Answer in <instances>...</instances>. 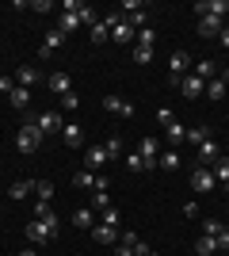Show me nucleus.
I'll use <instances>...</instances> for the list:
<instances>
[{
  "mask_svg": "<svg viewBox=\"0 0 229 256\" xmlns=\"http://www.w3.org/2000/svg\"><path fill=\"white\" fill-rule=\"evenodd\" d=\"M115 237H119V226H103V222L92 226V241L96 245H115Z\"/></svg>",
  "mask_w": 229,
  "mask_h": 256,
  "instance_id": "obj_12",
  "label": "nucleus"
},
{
  "mask_svg": "<svg viewBox=\"0 0 229 256\" xmlns=\"http://www.w3.org/2000/svg\"><path fill=\"white\" fill-rule=\"evenodd\" d=\"M73 184H76V188H88V192H92V188H96V172H76V176H73Z\"/></svg>",
  "mask_w": 229,
  "mask_h": 256,
  "instance_id": "obj_34",
  "label": "nucleus"
},
{
  "mask_svg": "<svg viewBox=\"0 0 229 256\" xmlns=\"http://www.w3.org/2000/svg\"><path fill=\"white\" fill-rule=\"evenodd\" d=\"M46 84H50V92H54V96H69V92H73V80H69V73H54Z\"/></svg>",
  "mask_w": 229,
  "mask_h": 256,
  "instance_id": "obj_16",
  "label": "nucleus"
},
{
  "mask_svg": "<svg viewBox=\"0 0 229 256\" xmlns=\"http://www.w3.org/2000/svg\"><path fill=\"white\" fill-rule=\"evenodd\" d=\"M226 92H229V84H222L218 76H214V80H207V96H210V100H226Z\"/></svg>",
  "mask_w": 229,
  "mask_h": 256,
  "instance_id": "obj_30",
  "label": "nucleus"
},
{
  "mask_svg": "<svg viewBox=\"0 0 229 256\" xmlns=\"http://www.w3.org/2000/svg\"><path fill=\"white\" fill-rule=\"evenodd\" d=\"M103 23H107V31H111V38H115V46H126V42L134 38V27L122 20V12H107V16H103Z\"/></svg>",
  "mask_w": 229,
  "mask_h": 256,
  "instance_id": "obj_1",
  "label": "nucleus"
},
{
  "mask_svg": "<svg viewBox=\"0 0 229 256\" xmlns=\"http://www.w3.org/2000/svg\"><path fill=\"white\" fill-rule=\"evenodd\" d=\"M61 138H65V146H69V150H80V146H84V130L76 126V122H65Z\"/></svg>",
  "mask_w": 229,
  "mask_h": 256,
  "instance_id": "obj_17",
  "label": "nucleus"
},
{
  "mask_svg": "<svg viewBox=\"0 0 229 256\" xmlns=\"http://www.w3.org/2000/svg\"><path fill=\"white\" fill-rule=\"evenodd\" d=\"M195 12H199V20H203V16L226 20V16H229V0H199V4H195Z\"/></svg>",
  "mask_w": 229,
  "mask_h": 256,
  "instance_id": "obj_5",
  "label": "nucleus"
},
{
  "mask_svg": "<svg viewBox=\"0 0 229 256\" xmlns=\"http://www.w3.org/2000/svg\"><path fill=\"white\" fill-rule=\"evenodd\" d=\"M191 69H195V76H199V80H214L222 65H218V62H210V58H203V62H195Z\"/></svg>",
  "mask_w": 229,
  "mask_h": 256,
  "instance_id": "obj_19",
  "label": "nucleus"
},
{
  "mask_svg": "<svg viewBox=\"0 0 229 256\" xmlns=\"http://www.w3.org/2000/svg\"><path fill=\"white\" fill-rule=\"evenodd\" d=\"M134 153H138L142 160H157V157H161V142H157V134H142V142H138V150H134Z\"/></svg>",
  "mask_w": 229,
  "mask_h": 256,
  "instance_id": "obj_8",
  "label": "nucleus"
},
{
  "mask_svg": "<svg viewBox=\"0 0 229 256\" xmlns=\"http://www.w3.org/2000/svg\"><path fill=\"white\" fill-rule=\"evenodd\" d=\"M207 138H210V130H207V126H191V130H187V142H191L195 150H199V146H203Z\"/></svg>",
  "mask_w": 229,
  "mask_h": 256,
  "instance_id": "obj_31",
  "label": "nucleus"
},
{
  "mask_svg": "<svg viewBox=\"0 0 229 256\" xmlns=\"http://www.w3.org/2000/svg\"><path fill=\"white\" fill-rule=\"evenodd\" d=\"M107 38H111L107 23H103V20H96V23H92V42H96V46H103V42H107Z\"/></svg>",
  "mask_w": 229,
  "mask_h": 256,
  "instance_id": "obj_29",
  "label": "nucleus"
},
{
  "mask_svg": "<svg viewBox=\"0 0 229 256\" xmlns=\"http://www.w3.org/2000/svg\"><path fill=\"white\" fill-rule=\"evenodd\" d=\"M34 126L42 130V134H61V130H65V118L57 115V111H42V115L34 118Z\"/></svg>",
  "mask_w": 229,
  "mask_h": 256,
  "instance_id": "obj_6",
  "label": "nucleus"
},
{
  "mask_svg": "<svg viewBox=\"0 0 229 256\" xmlns=\"http://www.w3.org/2000/svg\"><path fill=\"white\" fill-rule=\"evenodd\" d=\"M23 237H27L31 245H42V241H54V237H57V230H50V226H46L42 218H31V222L23 226Z\"/></svg>",
  "mask_w": 229,
  "mask_h": 256,
  "instance_id": "obj_3",
  "label": "nucleus"
},
{
  "mask_svg": "<svg viewBox=\"0 0 229 256\" xmlns=\"http://www.w3.org/2000/svg\"><path fill=\"white\" fill-rule=\"evenodd\" d=\"M80 107V100H76V92H69V96H61V111H76Z\"/></svg>",
  "mask_w": 229,
  "mask_h": 256,
  "instance_id": "obj_42",
  "label": "nucleus"
},
{
  "mask_svg": "<svg viewBox=\"0 0 229 256\" xmlns=\"http://www.w3.org/2000/svg\"><path fill=\"white\" fill-rule=\"evenodd\" d=\"M84 160H88V172H99L111 157H107V150H103V146H92V150L84 153Z\"/></svg>",
  "mask_w": 229,
  "mask_h": 256,
  "instance_id": "obj_15",
  "label": "nucleus"
},
{
  "mask_svg": "<svg viewBox=\"0 0 229 256\" xmlns=\"http://www.w3.org/2000/svg\"><path fill=\"white\" fill-rule=\"evenodd\" d=\"M103 150H107V157H111V160L122 157V138H107V142H103Z\"/></svg>",
  "mask_w": 229,
  "mask_h": 256,
  "instance_id": "obj_36",
  "label": "nucleus"
},
{
  "mask_svg": "<svg viewBox=\"0 0 229 256\" xmlns=\"http://www.w3.org/2000/svg\"><path fill=\"white\" fill-rule=\"evenodd\" d=\"M218 80H222V84H229V69H218Z\"/></svg>",
  "mask_w": 229,
  "mask_h": 256,
  "instance_id": "obj_51",
  "label": "nucleus"
},
{
  "mask_svg": "<svg viewBox=\"0 0 229 256\" xmlns=\"http://www.w3.org/2000/svg\"><path fill=\"white\" fill-rule=\"evenodd\" d=\"M218 42H222V46H226V50H229V27H222V34H218Z\"/></svg>",
  "mask_w": 229,
  "mask_h": 256,
  "instance_id": "obj_49",
  "label": "nucleus"
},
{
  "mask_svg": "<svg viewBox=\"0 0 229 256\" xmlns=\"http://www.w3.org/2000/svg\"><path fill=\"white\" fill-rule=\"evenodd\" d=\"M180 92H184L187 100H199L203 92H207V80H199L195 73H187V76H180Z\"/></svg>",
  "mask_w": 229,
  "mask_h": 256,
  "instance_id": "obj_9",
  "label": "nucleus"
},
{
  "mask_svg": "<svg viewBox=\"0 0 229 256\" xmlns=\"http://www.w3.org/2000/svg\"><path fill=\"white\" fill-rule=\"evenodd\" d=\"M214 184H218V180H214V172H210L207 164H199V168L191 172V192H195V195H210V192H214Z\"/></svg>",
  "mask_w": 229,
  "mask_h": 256,
  "instance_id": "obj_4",
  "label": "nucleus"
},
{
  "mask_svg": "<svg viewBox=\"0 0 229 256\" xmlns=\"http://www.w3.org/2000/svg\"><path fill=\"white\" fill-rule=\"evenodd\" d=\"M103 214V226H119V206H107V210H99Z\"/></svg>",
  "mask_w": 229,
  "mask_h": 256,
  "instance_id": "obj_39",
  "label": "nucleus"
},
{
  "mask_svg": "<svg viewBox=\"0 0 229 256\" xmlns=\"http://www.w3.org/2000/svg\"><path fill=\"white\" fill-rule=\"evenodd\" d=\"M222 27H226V20H214V16H203V20H199V34H203V38H218Z\"/></svg>",
  "mask_w": 229,
  "mask_h": 256,
  "instance_id": "obj_14",
  "label": "nucleus"
},
{
  "mask_svg": "<svg viewBox=\"0 0 229 256\" xmlns=\"http://www.w3.org/2000/svg\"><path fill=\"white\" fill-rule=\"evenodd\" d=\"M103 111H107V115L134 118V104H126V100H119V96H107V100H103Z\"/></svg>",
  "mask_w": 229,
  "mask_h": 256,
  "instance_id": "obj_11",
  "label": "nucleus"
},
{
  "mask_svg": "<svg viewBox=\"0 0 229 256\" xmlns=\"http://www.w3.org/2000/svg\"><path fill=\"white\" fill-rule=\"evenodd\" d=\"M19 256H38V252H34V248H23V252Z\"/></svg>",
  "mask_w": 229,
  "mask_h": 256,
  "instance_id": "obj_52",
  "label": "nucleus"
},
{
  "mask_svg": "<svg viewBox=\"0 0 229 256\" xmlns=\"http://www.w3.org/2000/svg\"><path fill=\"white\" fill-rule=\"evenodd\" d=\"M222 230H226V226H222L218 218H207V222H203V234H207V237H218Z\"/></svg>",
  "mask_w": 229,
  "mask_h": 256,
  "instance_id": "obj_37",
  "label": "nucleus"
},
{
  "mask_svg": "<svg viewBox=\"0 0 229 256\" xmlns=\"http://www.w3.org/2000/svg\"><path fill=\"white\" fill-rule=\"evenodd\" d=\"M80 8H84V4H80ZM76 27H80V12H61V16H57V31L61 34L76 31Z\"/></svg>",
  "mask_w": 229,
  "mask_h": 256,
  "instance_id": "obj_20",
  "label": "nucleus"
},
{
  "mask_svg": "<svg viewBox=\"0 0 229 256\" xmlns=\"http://www.w3.org/2000/svg\"><path fill=\"white\" fill-rule=\"evenodd\" d=\"M42 146V130L34 126V122H23L19 130H15V150L19 153H34Z\"/></svg>",
  "mask_w": 229,
  "mask_h": 256,
  "instance_id": "obj_2",
  "label": "nucleus"
},
{
  "mask_svg": "<svg viewBox=\"0 0 229 256\" xmlns=\"http://www.w3.org/2000/svg\"><path fill=\"white\" fill-rule=\"evenodd\" d=\"M126 23H130L134 31H142V27H145V8H142V12H134V16H126Z\"/></svg>",
  "mask_w": 229,
  "mask_h": 256,
  "instance_id": "obj_38",
  "label": "nucleus"
},
{
  "mask_svg": "<svg viewBox=\"0 0 229 256\" xmlns=\"http://www.w3.org/2000/svg\"><path fill=\"white\" fill-rule=\"evenodd\" d=\"M191 65H195V62H191V54H187V50H176L172 58H168V69H172V84L180 80V76H187V69H191Z\"/></svg>",
  "mask_w": 229,
  "mask_h": 256,
  "instance_id": "obj_7",
  "label": "nucleus"
},
{
  "mask_svg": "<svg viewBox=\"0 0 229 256\" xmlns=\"http://www.w3.org/2000/svg\"><path fill=\"white\" fill-rule=\"evenodd\" d=\"M8 104L19 107V111H23V107H31V88H19V84H15V92L8 96Z\"/></svg>",
  "mask_w": 229,
  "mask_h": 256,
  "instance_id": "obj_24",
  "label": "nucleus"
},
{
  "mask_svg": "<svg viewBox=\"0 0 229 256\" xmlns=\"http://www.w3.org/2000/svg\"><path fill=\"white\" fill-rule=\"evenodd\" d=\"M92 206H96V210H107V206H111L107 188H96V192H92Z\"/></svg>",
  "mask_w": 229,
  "mask_h": 256,
  "instance_id": "obj_32",
  "label": "nucleus"
},
{
  "mask_svg": "<svg viewBox=\"0 0 229 256\" xmlns=\"http://www.w3.org/2000/svg\"><path fill=\"white\" fill-rule=\"evenodd\" d=\"M119 8H122V12H130V16H134V12H142V8H145V4H142V0H122Z\"/></svg>",
  "mask_w": 229,
  "mask_h": 256,
  "instance_id": "obj_44",
  "label": "nucleus"
},
{
  "mask_svg": "<svg viewBox=\"0 0 229 256\" xmlns=\"http://www.w3.org/2000/svg\"><path fill=\"white\" fill-rule=\"evenodd\" d=\"M34 192H38L42 203H50V199H54V184H50V180H34Z\"/></svg>",
  "mask_w": 229,
  "mask_h": 256,
  "instance_id": "obj_35",
  "label": "nucleus"
},
{
  "mask_svg": "<svg viewBox=\"0 0 229 256\" xmlns=\"http://www.w3.org/2000/svg\"><path fill=\"white\" fill-rule=\"evenodd\" d=\"M218 252H229V230H222V234H218Z\"/></svg>",
  "mask_w": 229,
  "mask_h": 256,
  "instance_id": "obj_46",
  "label": "nucleus"
},
{
  "mask_svg": "<svg viewBox=\"0 0 229 256\" xmlns=\"http://www.w3.org/2000/svg\"><path fill=\"white\" fill-rule=\"evenodd\" d=\"M184 218H199V203H195V199H187V203H184Z\"/></svg>",
  "mask_w": 229,
  "mask_h": 256,
  "instance_id": "obj_45",
  "label": "nucleus"
},
{
  "mask_svg": "<svg viewBox=\"0 0 229 256\" xmlns=\"http://www.w3.org/2000/svg\"><path fill=\"white\" fill-rule=\"evenodd\" d=\"M157 164H161V168H168V172H176L184 160H180V153H176V150H168V153H161V157H157Z\"/></svg>",
  "mask_w": 229,
  "mask_h": 256,
  "instance_id": "obj_27",
  "label": "nucleus"
},
{
  "mask_svg": "<svg viewBox=\"0 0 229 256\" xmlns=\"http://www.w3.org/2000/svg\"><path fill=\"white\" fill-rule=\"evenodd\" d=\"M157 122H161V126H168V122H172V111H168V107H161V111H157Z\"/></svg>",
  "mask_w": 229,
  "mask_h": 256,
  "instance_id": "obj_47",
  "label": "nucleus"
},
{
  "mask_svg": "<svg viewBox=\"0 0 229 256\" xmlns=\"http://www.w3.org/2000/svg\"><path fill=\"white\" fill-rule=\"evenodd\" d=\"M34 192V180H15L8 188V199H23V195H31Z\"/></svg>",
  "mask_w": 229,
  "mask_h": 256,
  "instance_id": "obj_26",
  "label": "nucleus"
},
{
  "mask_svg": "<svg viewBox=\"0 0 229 256\" xmlns=\"http://www.w3.org/2000/svg\"><path fill=\"white\" fill-rule=\"evenodd\" d=\"M11 76H15V84H19V88H31V84H38V80H42V73H38L34 65H19Z\"/></svg>",
  "mask_w": 229,
  "mask_h": 256,
  "instance_id": "obj_13",
  "label": "nucleus"
},
{
  "mask_svg": "<svg viewBox=\"0 0 229 256\" xmlns=\"http://www.w3.org/2000/svg\"><path fill=\"white\" fill-rule=\"evenodd\" d=\"M138 42L153 46V42H157V31H153V27H142V31H138Z\"/></svg>",
  "mask_w": 229,
  "mask_h": 256,
  "instance_id": "obj_40",
  "label": "nucleus"
},
{
  "mask_svg": "<svg viewBox=\"0 0 229 256\" xmlns=\"http://www.w3.org/2000/svg\"><path fill=\"white\" fill-rule=\"evenodd\" d=\"M31 12H50V0H34V4H27Z\"/></svg>",
  "mask_w": 229,
  "mask_h": 256,
  "instance_id": "obj_48",
  "label": "nucleus"
},
{
  "mask_svg": "<svg viewBox=\"0 0 229 256\" xmlns=\"http://www.w3.org/2000/svg\"><path fill=\"white\" fill-rule=\"evenodd\" d=\"M134 62H138V65H149L153 62V46L138 42V46H134Z\"/></svg>",
  "mask_w": 229,
  "mask_h": 256,
  "instance_id": "obj_33",
  "label": "nucleus"
},
{
  "mask_svg": "<svg viewBox=\"0 0 229 256\" xmlns=\"http://www.w3.org/2000/svg\"><path fill=\"white\" fill-rule=\"evenodd\" d=\"M61 46H65V34L54 27V31L42 38V46H38V58H54V50H61Z\"/></svg>",
  "mask_w": 229,
  "mask_h": 256,
  "instance_id": "obj_10",
  "label": "nucleus"
},
{
  "mask_svg": "<svg viewBox=\"0 0 229 256\" xmlns=\"http://www.w3.org/2000/svg\"><path fill=\"white\" fill-rule=\"evenodd\" d=\"M126 168L130 172H145V160L138 157V153H130V157H126Z\"/></svg>",
  "mask_w": 229,
  "mask_h": 256,
  "instance_id": "obj_41",
  "label": "nucleus"
},
{
  "mask_svg": "<svg viewBox=\"0 0 229 256\" xmlns=\"http://www.w3.org/2000/svg\"><path fill=\"white\" fill-rule=\"evenodd\" d=\"M115 256H134V248L130 245H119V248H115Z\"/></svg>",
  "mask_w": 229,
  "mask_h": 256,
  "instance_id": "obj_50",
  "label": "nucleus"
},
{
  "mask_svg": "<svg viewBox=\"0 0 229 256\" xmlns=\"http://www.w3.org/2000/svg\"><path fill=\"white\" fill-rule=\"evenodd\" d=\"M0 92L11 96V92H15V76H0Z\"/></svg>",
  "mask_w": 229,
  "mask_h": 256,
  "instance_id": "obj_43",
  "label": "nucleus"
},
{
  "mask_svg": "<svg viewBox=\"0 0 229 256\" xmlns=\"http://www.w3.org/2000/svg\"><path fill=\"white\" fill-rule=\"evenodd\" d=\"M210 172H214V180L229 184V157H218V160H214V164H210Z\"/></svg>",
  "mask_w": 229,
  "mask_h": 256,
  "instance_id": "obj_28",
  "label": "nucleus"
},
{
  "mask_svg": "<svg viewBox=\"0 0 229 256\" xmlns=\"http://www.w3.org/2000/svg\"><path fill=\"white\" fill-rule=\"evenodd\" d=\"M195 252L199 256H218V237H207V234H203L195 241Z\"/></svg>",
  "mask_w": 229,
  "mask_h": 256,
  "instance_id": "obj_23",
  "label": "nucleus"
},
{
  "mask_svg": "<svg viewBox=\"0 0 229 256\" xmlns=\"http://www.w3.org/2000/svg\"><path fill=\"white\" fill-rule=\"evenodd\" d=\"M226 27H229V16H226Z\"/></svg>",
  "mask_w": 229,
  "mask_h": 256,
  "instance_id": "obj_53",
  "label": "nucleus"
},
{
  "mask_svg": "<svg viewBox=\"0 0 229 256\" xmlns=\"http://www.w3.org/2000/svg\"><path fill=\"white\" fill-rule=\"evenodd\" d=\"M164 138L172 142V150H176L180 142H187V126H184V122H176V118H172V122L164 126Z\"/></svg>",
  "mask_w": 229,
  "mask_h": 256,
  "instance_id": "obj_21",
  "label": "nucleus"
},
{
  "mask_svg": "<svg viewBox=\"0 0 229 256\" xmlns=\"http://www.w3.org/2000/svg\"><path fill=\"white\" fill-rule=\"evenodd\" d=\"M218 157H222V150H218V142H214V138H207L203 146H199V164H214Z\"/></svg>",
  "mask_w": 229,
  "mask_h": 256,
  "instance_id": "obj_18",
  "label": "nucleus"
},
{
  "mask_svg": "<svg viewBox=\"0 0 229 256\" xmlns=\"http://www.w3.org/2000/svg\"><path fill=\"white\" fill-rule=\"evenodd\" d=\"M34 218H42L50 230H57V214L50 210V203H42V199H38V206H34Z\"/></svg>",
  "mask_w": 229,
  "mask_h": 256,
  "instance_id": "obj_25",
  "label": "nucleus"
},
{
  "mask_svg": "<svg viewBox=\"0 0 229 256\" xmlns=\"http://www.w3.org/2000/svg\"><path fill=\"white\" fill-rule=\"evenodd\" d=\"M73 226H80V230H92V226H96V210H92V206H80V210H73Z\"/></svg>",
  "mask_w": 229,
  "mask_h": 256,
  "instance_id": "obj_22",
  "label": "nucleus"
}]
</instances>
